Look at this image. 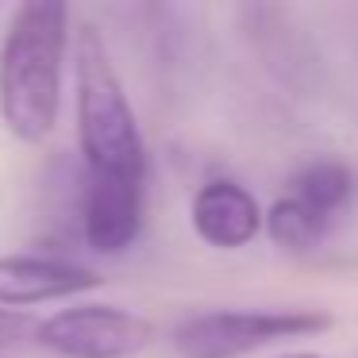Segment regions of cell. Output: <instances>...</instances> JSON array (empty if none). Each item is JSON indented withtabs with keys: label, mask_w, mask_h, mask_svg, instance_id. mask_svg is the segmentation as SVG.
I'll list each match as a JSON object with an SVG mask.
<instances>
[{
	"label": "cell",
	"mask_w": 358,
	"mask_h": 358,
	"mask_svg": "<svg viewBox=\"0 0 358 358\" xmlns=\"http://www.w3.org/2000/svg\"><path fill=\"white\" fill-rule=\"evenodd\" d=\"M70 50V8L27 0L12 12L0 43V124L12 139L43 143L62 112V73Z\"/></svg>",
	"instance_id": "1"
},
{
	"label": "cell",
	"mask_w": 358,
	"mask_h": 358,
	"mask_svg": "<svg viewBox=\"0 0 358 358\" xmlns=\"http://www.w3.org/2000/svg\"><path fill=\"white\" fill-rule=\"evenodd\" d=\"M78 143L96 178H147V143L101 31L85 24L73 43Z\"/></svg>",
	"instance_id": "2"
},
{
	"label": "cell",
	"mask_w": 358,
	"mask_h": 358,
	"mask_svg": "<svg viewBox=\"0 0 358 358\" xmlns=\"http://www.w3.org/2000/svg\"><path fill=\"white\" fill-rule=\"evenodd\" d=\"M335 327L320 308H216L189 316L173 331L178 358H243L285 339H308Z\"/></svg>",
	"instance_id": "3"
},
{
	"label": "cell",
	"mask_w": 358,
	"mask_h": 358,
	"mask_svg": "<svg viewBox=\"0 0 358 358\" xmlns=\"http://www.w3.org/2000/svg\"><path fill=\"white\" fill-rule=\"evenodd\" d=\"M35 339L58 358H135L155 343V324L116 304H73L35 324Z\"/></svg>",
	"instance_id": "4"
},
{
	"label": "cell",
	"mask_w": 358,
	"mask_h": 358,
	"mask_svg": "<svg viewBox=\"0 0 358 358\" xmlns=\"http://www.w3.org/2000/svg\"><path fill=\"white\" fill-rule=\"evenodd\" d=\"M143 212H147V178H96V173H89L81 231L96 255H124L143 231Z\"/></svg>",
	"instance_id": "5"
},
{
	"label": "cell",
	"mask_w": 358,
	"mask_h": 358,
	"mask_svg": "<svg viewBox=\"0 0 358 358\" xmlns=\"http://www.w3.org/2000/svg\"><path fill=\"white\" fill-rule=\"evenodd\" d=\"M101 273L70 258L50 255H0V308L27 312L31 304L70 301L101 289Z\"/></svg>",
	"instance_id": "6"
},
{
	"label": "cell",
	"mask_w": 358,
	"mask_h": 358,
	"mask_svg": "<svg viewBox=\"0 0 358 358\" xmlns=\"http://www.w3.org/2000/svg\"><path fill=\"white\" fill-rule=\"evenodd\" d=\"M189 220H193V231L216 250H239L247 243H255L258 231H262L258 201L239 181H227V178L204 181L196 189Z\"/></svg>",
	"instance_id": "7"
},
{
	"label": "cell",
	"mask_w": 358,
	"mask_h": 358,
	"mask_svg": "<svg viewBox=\"0 0 358 358\" xmlns=\"http://www.w3.org/2000/svg\"><path fill=\"white\" fill-rule=\"evenodd\" d=\"M355 193V173L343 162H331V158H320V162H308L301 173L293 178V193L304 208H312L316 216L331 220L343 204Z\"/></svg>",
	"instance_id": "8"
},
{
	"label": "cell",
	"mask_w": 358,
	"mask_h": 358,
	"mask_svg": "<svg viewBox=\"0 0 358 358\" xmlns=\"http://www.w3.org/2000/svg\"><path fill=\"white\" fill-rule=\"evenodd\" d=\"M327 224L331 220L316 216L312 208H304L296 196H281L270 212H262V227L270 231V239L285 250H312L324 243Z\"/></svg>",
	"instance_id": "9"
},
{
	"label": "cell",
	"mask_w": 358,
	"mask_h": 358,
	"mask_svg": "<svg viewBox=\"0 0 358 358\" xmlns=\"http://www.w3.org/2000/svg\"><path fill=\"white\" fill-rule=\"evenodd\" d=\"M35 335V316L20 308H0V350L20 347Z\"/></svg>",
	"instance_id": "10"
},
{
	"label": "cell",
	"mask_w": 358,
	"mask_h": 358,
	"mask_svg": "<svg viewBox=\"0 0 358 358\" xmlns=\"http://www.w3.org/2000/svg\"><path fill=\"white\" fill-rule=\"evenodd\" d=\"M281 358H324V355H312V350H301V355H281Z\"/></svg>",
	"instance_id": "11"
}]
</instances>
